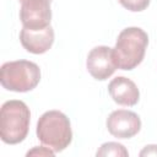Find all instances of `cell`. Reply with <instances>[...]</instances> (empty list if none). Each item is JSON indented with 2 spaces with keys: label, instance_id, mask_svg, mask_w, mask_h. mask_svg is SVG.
Segmentation results:
<instances>
[{
  "label": "cell",
  "instance_id": "6da1fadb",
  "mask_svg": "<svg viewBox=\"0 0 157 157\" xmlns=\"http://www.w3.org/2000/svg\"><path fill=\"white\" fill-rule=\"evenodd\" d=\"M147 44L148 36L140 27H128L123 29L113 48L114 60L118 69L132 70L141 64Z\"/></svg>",
  "mask_w": 157,
  "mask_h": 157
},
{
  "label": "cell",
  "instance_id": "7a4b0ae2",
  "mask_svg": "<svg viewBox=\"0 0 157 157\" xmlns=\"http://www.w3.org/2000/svg\"><path fill=\"white\" fill-rule=\"evenodd\" d=\"M38 140L54 152L64 151L72 141V130L69 118L59 110H48L37 121Z\"/></svg>",
  "mask_w": 157,
  "mask_h": 157
},
{
  "label": "cell",
  "instance_id": "3957f363",
  "mask_svg": "<svg viewBox=\"0 0 157 157\" xmlns=\"http://www.w3.org/2000/svg\"><path fill=\"white\" fill-rule=\"evenodd\" d=\"M31 112L27 104L18 99H11L1 105L0 137L5 144L16 145L22 142L29 130Z\"/></svg>",
  "mask_w": 157,
  "mask_h": 157
},
{
  "label": "cell",
  "instance_id": "277c9868",
  "mask_svg": "<svg viewBox=\"0 0 157 157\" xmlns=\"http://www.w3.org/2000/svg\"><path fill=\"white\" fill-rule=\"evenodd\" d=\"M40 81L39 66L29 60H16L2 64L0 69L1 86L13 92H28Z\"/></svg>",
  "mask_w": 157,
  "mask_h": 157
},
{
  "label": "cell",
  "instance_id": "5b68a950",
  "mask_svg": "<svg viewBox=\"0 0 157 157\" xmlns=\"http://www.w3.org/2000/svg\"><path fill=\"white\" fill-rule=\"evenodd\" d=\"M20 20L23 27L42 29L50 26L52 10L49 0H25L21 2Z\"/></svg>",
  "mask_w": 157,
  "mask_h": 157
},
{
  "label": "cell",
  "instance_id": "8992f818",
  "mask_svg": "<svg viewBox=\"0 0 157 157\" xmlns=\"http://www.w3.org/2000/svg\"><path fill=\"white\" fill-rule=\"evenodd\" d=\"M86 66L93 78L99 81L109 78L118 69L114 60L113 48H109L107 45H98L91 49L87 55Z\"/></svg>",
  "mask_w": 157,
  "mask_h": 157
},
{
  "label": "cell",
  "instance_id": "52a82bcc",
  "mask_svg": "<svg viewBox=\"0 0 157 157\" xmlns=\"http://www.w3.org/2000/svg\"><path fill=\"white\" fill-rule=\"evenodd\" d=\"M107 129L114 137L130 139L140 131L141 119L131 110L117 109L107 118Z\"/></svg>",
  "mask_w": 157,
  "mask_h": 157
},
{
  "label": "cell",
  "instance_id": "ba28073f",
  "mask_svg": "<svg viewBox=\"0 0 157 157\" xmlns=\"http://www.w3.org/2000/svg\"><path fill=\"white\" fill-rule=\"evenodd\" d=\"M22 47L32 54H43L48 52L54 43V29L48 26L42 29H29L22 27L20 32Z\"/></svg>",
  "mask_w": 157,
  "mask_h": 157
},
{
  "label": "cell",
  "instance_id": "9c48e42d",
  "mask_svg": "<svg viewBox=\"0 0 157 157\" xmlns=\"http://www.w3.org/2000/svg\"><path fill=\"white\" fill-rule=\"evenodd\" d=\"M108 92L113 101L120 105L132 107L140 99V92L135 82L124 76L113 78L108 85Z\"/></svg>",
  "mask_w": 157,
  "mask_h": 157
},
{
  "label": "cell",
  "instance_id": "30bf717a",
  "mask_svg": "<svg viewBox=\"0 0 157 157\" xmlns=\"http://www.w3.org/2000/svg\"><path fill=\"white\" fill-rule=\"evenodd\" d=\"M96 156H115V157H128L129 152L128 150L118 142H105L103 144L98 151L96 152Z\"/></svg>",
  "mask_w": 157,
  "mask_h": 157
},
{
  "label": "cell",
  "instance_id": "8fae6325",
  "mask_svg": "<svg viewBox=\"0 0 157 157\" xmlns=\"http://www.w3.org/2000/svg\"><path fill=\"white\" fill-rule=\"evenodd\" d=\"M123 7L132 12H140L147 9L151 0H118Z\"/></svg>",
  "mask_w": 157,
  "mask_h": 157
},
{
  "label": "cell",
  "instance_id": "7c38bea8",
  "mask_svg": "<svg viewBox=\"0 0 157 157\" xmlns=\"http://www.w3.org/2000/svg\"><path fill=\"white\" fill-rule=\"evenodd\" d=\"M54 153L55 152L53 150H50L49 147H39V146H36L31 151L27 152V156H49V157H53Z\"/></svg>",
  "mask_w": 157,
  "mask_h": 157
},
{
  "label": "cell",
  "instance_id": "4fadbf2b",
  "mask_svg": "<svg viewBox=\"0 0 157 157\" xmlns=\"http://www.w3.org/2000/svg\"><path fill=\"white\" fill-rule=\"evenodd\" d=\"M140 156H157V145H148L141 152Z\"/></svg>",
  "mask_w": 157,
  "mask_h": 157
},
{
  "label": "cell",
  "instance_id": "5bb4252c",
  "mask_svg": "<svg viewBox=\"0 0 157 157\" xmlns=\"http://www.w3.org/2000/svg\"><path fill=\"white\" fill-rule=\"evenodd\" d=\"M20 1H21V2H22V1H25V0H20ZM49 1H52V0H49Z\"/></svg>",
  "mask_w": 157,
  "mask_h": 157
}]
</instances>
